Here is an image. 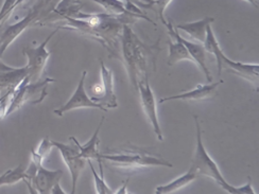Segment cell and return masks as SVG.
I'll use <instances>...</instances> for the list:
<instances>
[{
    "label": "cell",
    "mask_w": 259,
    "mask_h": 194,
    "mask_svg": "<svg viewBox=\"0 0 259 194\" xmlns=\"http://www.w3.org/2000/svg\"><path fill=\"white\" fill-rule=\"evenodd\" d=\"M62 18L65 23L56 24L58 30H70L92 37L98 40L111 53L116 52L117 40L120 39L123 26L134 23V20L127 16H113L106 13L86 14L81 11L72 17L62 16Z\"/></svg>",
    "instance_id": "obj_1"
},
{
    "label": "cell",
    "mask_w": 259,
    "mask_h": 194,
    "mask_svg": "<svg viewBox=\"0 0 259 194\" xmlns=\"http://www.w3.org/2000/svg\"><path fill=\"white\" fill-rule=\"evenodd\" d=\"M121 52L130 81L137 90V85L149 75L148 68L151 60L154 61L153 47H149L138 38L135 32L124 25L120 35Z\"/></svg>",
    "instance_id": "obj_2"
},
{
    "label": "cell",
    "mask_w": 259,
    "mask_h": 194,
    "mask_svg": "<svg viewBox=\"0 0 259 194\" xmlns=\"http://www.w3.org/2000/svg\"><path fill=\"white\" fill-rule=\"evenodd\" d=\"M100 156L102 160L107 161L111 166L125 173H134L152 167H174V165L161 156L137 147L110 150L105 153H101Z\"/></svg>",
    "instance_id": "obj_3"
},
{
    "label": "cell",
    "mask_w": 259,
    "mask_h": 194,
    "mask_svg": "<svg viewBox=\"0 0 259 194\" xmlns=\"http://www.w3.org/2000/svg\"><path fill=\"white\" fill-rule=\"evenodd\" d=\"M194 123L197 127V147L194 151V155L192 159L191 167L196 170L198 176H206L224 189L226 192L231 194H257L252 186L251 177H247V182L241 187H234L230 185L228 181L223 177L218 165L214 163V160L210 157L208 152L205 149L202 141V128L200 125V121L198 116H193Z\"/></svg>",
    "instance_id": "obj_4"
},
{
    "label": "cell",
    "mask_w": 259,
    "mask_h": 194,
    "mask_svg": "<svg viewBox=\"0 0 259 194\" xmlns=\"http://www.w3.org/2000/svg\"><path fill=\"white\" fill-rule=\"evenodd\" d=\"M53 82H56L55 79L46 77L44 80H40L35 83H30L29 79L26 77L13 92L12 102H11L9 107L8 116L18 111L21 106L28 102L32 104L41 103L47 96L48 85Z\"/></svg>",
    "instance_id": "obj_5"
},
{
    "label": "cell",
    "mask_w": 259,
    "mask_h": 194,
    "mask_svg": "<svg viewBox=\"0 0 259 194\" xmlns=\"http://www.w3.org/2000/svg\"><path fill=\"white\" fill-rule=\"evenodd\" d=\"M57 32L58 29L53 31L52 33L49 36H47L46 39L37 47H26L23 49V53L28 59L26 67L28 69L27 78L29 79L30 83H35L41 80L42 74H44L45 71L46 64L51 55L50 51L47 50V44L51 40V38L55 36Z\"/></svg>",
    "instance_id": "obj_6"
},
{
    "label": "cell",
    "mask_w": 259,
    "mask_h": 194,
    "mask_svg": "<svg viewBox=\"0 0 259 194\" xmlns=\"http://www.w3.org/2000/svg\"><path fill=\"white\" fill-rule=\"evenodd\" d=\"M137 91L139 92L140 96V104H142V109L147 116L148 120L152 126L153 131L159 141H163V132L159 125L158 120V114H157V103L155 100V95L153 93L151 85L149 83V75L142 82H139L137 85Z\"/></svg>",
    "instance_id": "obj_7"
},
{
    "label": "cell",
    "mask_w": 259,
    "mask_h": 194,
    "mask_svg": "<svg viewBox=\"0 0 259 194\" xmlns=\"http://www.w3.org/2000/svg\"><path fill=\"white\" fill-rule=\"evenodd\" d=\"M52 144L60 151L64 163L69 170V173L71 175V187H72L70 193L74 194L75 189H77L79 176L85 167L86 159H84L80 155V151L74 142L73 144H66V143H62L58 141H53L52 140Z\"/></svg>",
    "instance_id": "obj_8"
},
{
    "label": "cell",
    "mask_w": 259,
    "mask_h": 194,
    "mask_svg": "<svg viewBox=\"0 0 259 194\" xmlns=\"http://www.w3.org/2000/svg\"><path fill=\"white\" fill-rule=\"evenodd\" d=\"M86 75H88V71L84 70L82 73V77L79 81L78 87L74 90L73 94L71 95V98L63 106H61L60 109L55 110V114L57 116L62 117L65 113H67L69 111H73V110H78V109H98V110L107 112L106 107H104L100 103L95 102L92 98H90L88 93H86V90H85Z\"/></svg>",
    "instance_id": "obj_9"
},
{
    "label": "cell",
    "mask_w": 259,
    "mask_h": 194,
    "mask_svg": "<svg viewBox=\"0 0 259 194\" xmlns=\"http://www.w3.org/2000/svg\"><path fill=\"white\" fill-rule=\"evenodd\" d=\"M62 176V170H48L42 165H37L27 186L31 193L50 194L55 186L60 184Z\"/></svg>",
    "instance_id": "obj_10"
},
{
    "label": "cell",
    "mask_w": 259,
    "mask_h": 194,
    "mask_svg": "<svg viewBox=\"0 0 259 194\" xmlns=\"http://www.w3.org/2000/svg\"><path fill=\"white\" fill-rule=\"evenodd\" d=\"M165 27L167 28L168 33L172 37H174L176 40L181 41L182 44L187 48L189 55L191 56V58L193 60V63H196L198 65V67L205 74V77H206L207 82L211 83L212 77H211V74L209 72V69L206 66V55H205L206 51H205V49L203 47V44H201V42H198V41H189V40L185 39L184 37H182L177 32L175 27L172 26V24L168 23V21H167V24L165 25Z\"/></svg>",
    "instance_id": "obj_11"
},
{
    "label": "cell",
    "mask_w": 259,
    "mask_h": 194,
    "mask_svg": "<svg viewBox=\"0 0 259 194\" xmlns=\"http://www.w3.org/2000/svg\"><path fill=\"white\" fill-rule=\"evenodd\" d=\"M221 67L226 68L233 74L238 75V77L249 81L252 85L256 86L258 89L259 82V65L258 64H245L241 62H235L230 60L224 53L221 55Z\"/></svg>",
    "instance_id": "obj_12"
},
{
    "label": "cell",
    "mask_w": 259,
    "mask_h": 194,
    "mask_svg": "<svg viewBox=\"0 0 259 194\" xmlns=\"http://www.w3.org/2000/svg\"><path fill=\"white\" fill-rule=\"evenodd\" d=\"M221 84H223V80H220L219 82H215V83H209L207 85H198L197 87L192 90L182 92L176 95L166 96V98H161L159 100V104L169 102V101H176V100L185 101V102L206 100V99L212 98V96L215 94V91H217V88Z\"/></svg>",
    "instance_id": "obj_13"
},
{
    "label": "cell",
    "mask_w": 259,
    "mask_h": 194,
    "mask_svg": "<svg viewBox=\"0 0 259 194\" xmlns=\"http://www.w3.org/2000/svg\"><path fill=\"white\" fill-rule=\"evenodd\" d=\"M101 65V79H102V94L100 96H93V100L102 104L106 109H116L118 107L117 96L114 91V75L112 69L107 68L103 61Z\"/></svg>",
    "instance_id": "obj_14"
},
{
    "label": "cell",
    "mask_w": 259,
    "mask_h": 194,
    "mask_svg": "<svg viewBox=\"0 0 259 194\" xmlns=\"http://www.w3.org/2000/svg\"><path fill=\"white\" fill-rule=\"evenodd\" d=\"M104 119L105 118L102 117V119L98 125V127H97V129L95 131L94 135L92 136V138L89 140L88 142H86L85 144H81L77 139H75L73 136L69 137V140H71V141H73L75 144H77L79 151H80V155L84 158V159H90V160H96L98 161L99 164V167H103L102 166V159H101V156H100V152L98 150V146L100 143V139H99V133H100V129L102 127V124L104 123Z\"/></svg>",
    "instance_id": "obj_15"
},
{
    "label": "cell",
    "mask_w": 259,
    "mask_h": 194,
    "mask_svg": "<svg viewBox=\"0 0 259 194\" xmlns=\"http://www.w3.org/2000/svg\"><path fill=\"white\" fill-rule=\"evenodd\" d=\"M213 17H204L201 20L193 21V23H187V24H181L175 27L176 30H182L185 31L186 33L194 40L203 44L205 37H206V29L211 23H213Z\"/></svg>",
    "instance_id": "obj_16"
},
{
    "label": "cell",
    "mask_w": 259,
    "mask_h": 194,
    "mask_svg": "<svg viewBox=\"0 0 259 194\" xmlns=\"http://www.w3.org/2000/svg\"><path fill=\"white\" fill-rule=\"evenodd\" d=\"M198 174L196 170H194L192 167H190V169L188 170V172H186L185 174H183L179 177H177L176 179L171 180L170 182L163 186H158L155 190L156 194H170V193H175L183 188H185L186 186H188L189 184H191L192 181H194L197 179Z\"/></svg>",
    "instance_id": "obj_17"
},
{
    "label": "cell",
    "mask_w": 259,
    "mask_h": 194,
    "mask_svg": "<svg viewBox=\"0 0 259 194\" xmlns=\"http://www.w3.org/2000/svg\"><path fill=\"white\" fill-rule=\"evenodd\" d=\"M28 75L27 67L13 68L9 71L0 72V92L8 89H15Z\"/></svg>",
    "instance_id": "obj_18"
},
{
    "label": "cell",
    "mask_w": 259,
    "mask_h": 194,
    "mask_svg": "<svg viewBox=\"0 0 259 194\" xmlns=\"http://www.w3.org/2000/svg\"><path fill=\"white\" fill-rule=\"evenodd\" d=\"M92 2L102 7L105 10L106 14L113 16H127L134 19L143 18L130 12L127 10V0H92Z\"/></svg>",
    "instance_id": "obj_19"
},
{
    "label": "cell",
    "mask_w": 259,
    "mask_h": 194,
    "mask_svg": "<svg viewBox=\"0 0 259 194\" xmlns=\"http://www.w3.org/2000/svg\"><path fill=\"white\" fill-rule=\"evenodd\" d=\"M203 47L205 51L210 53V55L214 56L215 60H217V67H218V75L220 77L222 73V67H221V55L223 53L219 42L215 38L211 26L209 25L206 29V37L203 42Z\"/></svg>",
    "instance_id": "obj_20"
},
{
    "label": "cell",
    "mask_w": 259,
    "mask_h": 194,
    "mask_svg": "<svg viewBox=\"0 0 259 194\" xmlns=\"http://www.w3.org/2000/svg\"><path fill=\"white\" fill-rule=\"evenodd\" d=\"M168 46H169V57L167 62L168 66H174V65H176L181 61H189L193 63V60L189 55L187 48L183 45L181 41L176 39L175 41L169 40Z\"/></svg>",
    "instance_id": "obj_21"
},
{
    "label": "cell",
    "mask_w": 259,
    "mask_h": 194,
    "mask_svg": "<svg viewBox=\"0 0 259 194\" xmlns=\"http://www.w3.org/2000/svg\"><path fill=\"white\" fill-rule=\"evenodd\" d=\"M26 178V169L23 164H20L15 169L7 170L5 173L0 175V187L15 185L19 181H24Z\"/></svg>",
    "instance_id": "obj_22"
},
{
    "label": "cell",
    "mask_w": 259,
    "mask_h": 194,
    "mask_svg": "<svg viewBox=\"0 0 259 194\" xmlns=\"http://www.w3.org/2000/svg\"><path fill=\"white\" fill-rule=\"evenodd\" d=\"M52 148H55L52 144V140L48 138H44L41 140L36 151H31V161H33L36 165H42V161L49 155Z\"/></svg>",
    "instance_id": "obj_23"
},
{
    "label": "cell",
    "mask_w": 259,
    "mask_h": 194,
    "mask_svg": "<svg viewBox=\"0 0 259 194\" xmlns=\"http://www.w3.org/2000/svg\"><path fill=\"white\" fill-rule=\"evenodd\" d=\"M86 164H88L92 170V173H93V176H94V181H95V188H96V193L98 194H112V193H115V191H113L109 185L106 184L105 180H104V173H100V176L99 174L97 173L93 164H92V160L88 159L86 160Z\"/></svg>",
    "instance_id": "obj_24"
},
{
    "label": "cell",
    "mask_w": 259,
    "mask_h": 194,
    "mask_svg": "<svg viewBox=\"0 0 259 194\" xmlns=\"http://www.w3.org/2000/svg\"><path fill=\"white\" fill-rule=\"evenodd\" d=\"M172 3V0H150L147 4H142L140 7L144 9H153L156 11L158 18L164 25L167 24V20L165 19V10L168 6Z\"/></svg>",
    "instance_id": "obj_25"
},
{
    "label": "cell",
    "mask_w": 259,
    "mask_h": 194,
    "mask_svg": "<svg viewBox=\"0 0 259 194\" xmlns=\"http://www.w3.org/2000/svg\"><path fill=\"white\" fill-rule=\"evenodd\" d=\"M14 67H11L9 66V65L5 64L3 61H2V57H0V72H5V71H9L11 69H13Z\"/></svg>",
    "instance_id": "obj_26"
},
{
    "label": "cell",
    "mask_w": 259,
    "mask_h": 194,
    "mask_svg": "<svg viewBox=\"0 0 259 194\" xmlns=\"http://www.w3.org/2000/svg\"><path fill=\"white\" fill-rule=\"evenodd\" d=\"M128 180H130V178H127V179H126V181L124 182V184H123V186L121 187V189H119V190H116V191H115V193H117V194H122V193H127V191H126V187H127V184H128Z\"/></svg>",
    "instance_id": "obj_27"
},
{
    "label": "cell",
    "mask_w": 259,
    "mask_h": 194,
    "mask_svg": "<svg viewBox=\"0 0 259 194\" xmlns=\"http://www.w3.org/2000/svg\"><path fill=\"white\" fill-rule=\"evenodd\" d=\"M146 2H147V3H149V2H150V0H146Z\"/></svg>",
    "instance_id": "obj_28"
}]
</instances>
